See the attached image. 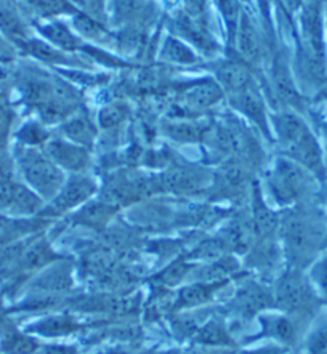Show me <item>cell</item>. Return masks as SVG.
<instances>
[{
    "mask_svg": "<svg viewBox=\"0 0 327 354\" xmlns=\"http://www.w3.org/2000/svg\"><path fill=\"white\" fill-rule=\"evenodd\" d=\"M273 122L286 156L316 178L324 180L326 169L319 143L300 114L290 109L279 111L273 115Z\"/></svg>",
    "mask_w": 327,
    "mask_h": 354,
    "instance_id": "1",
    "label": "cell"
},
{
    "mask_svg": "<svg viewBox=\"0 0 327 354\" xmlns=\"http://www.w3.org/2000/svg\"><path fill=\"white\" fill-rule=\"evenodd\" d=\"M15 162H17L24 181L29 188L45 201H52L63 188L64 174L62 167H58L48 158L47 153L39 148L19 145L15 148Z\"/></svg>",
    "mask_w": 327,
    "mask_h": 354,
    "instance_id": "2",
    "label": "cell"
},
{
    "mask_svg": "<svg viewBox=\"0 0 327 354\" xmlns=\"http://www.w3.org/2000/svg\"><path fill=\"white\" fill-rule=\"evenodd\" d=\"M279 232L286 252L294 265H301L313 257L321 239V225L316 215L305 207H295L279 220Z\"/></svg>",
    "mask_w": 327,
    "mask_h": 354,
    "instance_id": "3",
    "label": "cell"
},
{
    "mask_svg": "<svg viewBox=\"0 0 327 354\" xmlns=\"http://www.w3.org/2000/svg\"><path fill=\"white\" fill-rule=\"evenodd\" d=\"M310 171L297 164L288 156L278 158L268 175V188L281 205H290L299 202L306 194L310 186Z\"/></svg>",
    "mask_w": 327,
    "mask_h": 354,
    "instance_id": "4",
    "label": "cell"
},
{
    "mask_svg": "<svg viewBox=\"0 0 327 354\" xmlns=\"http://www.w3.org/2000/svg\"><path fill=\"white\" fill-rule=\"evenodd\" d=\"M98 191L97 181L84 174H74L71 178L64 181L63 188L59 193L45 205L37 216L45 220L57 218L68 212L74 210L75 207L82 205L84 202L90 201L95 193Z\"/></svg>",
    "mask_w": 327,
    "mask_h": 354,
    "instance_id": "5",
    "label": "cell"
},
{
    "mask_svg": "<svg viewBox=\"0 0 327 354\" xmlns=\"http://www.w3.org/2000/svg\"><path fill=\"white\" fill-rule=\"evenodd\" d=\"M274 303L278 308L292 316L305 315L315 306V297L308 284L299 271L292 270L284 272L278 281L274 293Z\"/></svg>",
    "mask_w": 327,
    "mask_h": 354,
    "instance_id": "6",
    "label": "cell"
},
{
    "mask_svg": "<svg viewBox=\"0 0 327 354\" xmlns=\"http://www.w3.org/2000/svg\"><path fill=\"white\" fill-rule=\"evenodd\" d=\"M271 84H273V93L284 108L295 113L305 109V98L301 97L292 77L288 55L279 48L274 50L273 63H271Z\"/></svg>",
    "mask_w": 327,
    "mask_h": 354,
    "instance_id": "7",
    "label": "cell"
},
{
    "mask_svg": "<svg viewBox=\"0 0 327 354\" xmlns=\"http://www.w3.org/2000/svg\"><path fill=\"white\" fill-rule=\"evenodd\" d=\"M233 42H236V55L241 59H244L245 63L252 66V68L263 62L266 52L265 39L261 37V34L254 24L249 12H245V10L241 12V18L238 28H236Z\"/></svg>",
    "mask_w": 327,
    "mask_h": 354,
    "instance_id": "8",
    "label": "cell"
},
{
    "mask_svg": "<svg viewBox=\"0 0 327 354\" xmlns=\"http://www.w3.org/2000/svg\"><path fill=\"white\" fill-rule=\"evenodd\" d=\"M228 98L231 106L236 111H239L241 114H244L245 118L252 120L256 127L271 140L268 119H266L265 98L255 80H252L249 85H245L244 88L238 90V92L228 95Z\"/></svg>",
    "mask_w": 327,
    "mask_h": 354,
    "instance_id": "9",
    "label": "cell"
},
{
    "mask_svg": "<svg viewBox=\"0 0 327 354\" xmlns=\"http://www.w3.org/2000/svg\"><path fill=\"white\" fill-rule=\"evenodd\" d=\"M45 153L63 170L82 174L85 169H88V149L69 140H48L45 145Z\"/></svg>",
    "mask_w": 327,
    "mask_h": 354,
    "instance_id": "10",
    "label": "cell"
},
{
    "mask_svg": "<svg viewBox=\"0 0 327 354\" xmlns=\"http://www.w3.org/2000/svg\"><path fill=\"white\" fill-rule=\"evenodd\" d=\"M0 34L8 40L13 47H21L31 39L29 26L24 19L23 10L18 0H0Z\"/></svg>",
    "mask_w": 327,
    "mask_h": 354,
    "instance_id": "11",
    "label": "cell"
},
{
    "mask_svg": "<svg viewBox=\"0 0 327 354\" xmlns=\"http://www.w3.org/2000/svg\"><path fill=\"white\" fill-rule=\"evenodd\" d=\"M40 348L37 338L17 327L7 317V311H0V353L2 354H34Z\"/></svg>",
    "mask_w": 327,
    "mask_h": 354,
    "instance_id": "12",
    "label": "cell"
},
{
    "mask_svg": "<svg viewBox=\"0 0 327 354\" xmlns=\"http://www.w3.org/2000/svg\"><path fill=\"white\" fill-rule=\"evenodd\" d=\"M215 75H217L218 85L223 88L225 95L238 92L255 80L252 66L241 59L238 55L220 63L215 69Z\"/></svg>",
    "mask_w": 327,
    "mask_h": 354,
    "instance_id": "13",
    "label": "cell"
},
{
    "mask_svg": "<svg viewBox=\"0 0 327 354\" xmlns=\"http://www.w3.org/2000/svg\"><path fill=\"white\" fill-rule=\"evenodd\" d=\"M153 8L149 0H113V21L118 26L144 29L153 19Z\"/></svg>",
    "mask_w": 327,
    "mask_h": 354,
    "instance_id": "14",
    "label": "cell"
},
{
    "mask_svg": "<svg viewBox=\"0 0 327 354\" xmlns=\"http://www.w3.org/2000/svg\"><path fill=\"white\" fill-rule=\"evenodd\" d=\"M274 305L276 303L273 293H270L265 287L256 284V282L245 284L234 298L236 311H238L239 316L245 317V319H250V317L268 310V308H273Z\"/></svg>",
    "mask_w": 327,
    "mask_h": 354,
    "instance_id": "15",
    "label": "cell"
},
{
    "mask_svg": "<svg viewBox=\"0 0 327 354\" xmlns=\"http://www.w3.org/2000/svg\"><path fill=\"white\" fill-rule=\"evenodd\" d=\"M48 223L50 220L40 218V216L19 218V216L0 215V250L13 244V242L23 239V237L36 234Z\"/></svg>",
    "mask_w": 327,
    "mask_h": 354,
    "instance_id": "16",
    "label": "cell"
},
{
    "mask_svg": "<svg viewBox=\"0 0 327 354\" xmlns=\"http://www.w3.org/2000/svg\"><path fill=\"white\" fill-rule=\"evenodd\" d=\"M230 279L220 281H207V282H196L193 286L185 287L178 292L177 300H175V310H182V308H196L205 305L215 297L220 289L228 284Z\"/></svg>",
    "mask_w": 327,
    "mask_h": 354,
    "instance_id": "17",
    "label": "cell"
},
{
    "mask_svg": "<svg viewBox=\"0 0 327 354\" xmlns=\"http://www.w3.org/2000/svg\"><path fill=\"white\" fill-rule=\"evenodd\" d=\"M225 97L223 88L220 87L218 82L212 80H200L189 85L183 92V101L188 108L194 109H207L210 106L217 104L218 101Z\"/></svg>",
    "mask_w": 327,
    "mask_h": 354,
    "instance_id": "18",
    "label": "cell"
},
{
    "mask_svg": "<svg viewBox=\"0 0 327 354\" xmlns=\"http://www.w3.org/2000/svg\"><path fill=\"white\" fill-rule=\"evenodd\" d=\"M193 342L199 346L209 348H234L236 343L223 319H210L203 324L193 337Z\"/></svg>",
    "mask_w": 327,
    "mask_h": 354,
    "instance_id": "19",
    "label": "cell"
},
{
    "mask_svg": "<svg viewBox=\"0 0 327 354\" xmlns=\"http://www.w3.org/2000/svg\"><path fill=\"white\" fill-rule=\"evenodd\" d=\"M64 136L73 143L90 148L95 143L98 130L87 114H73L62 125Z\"/></svg>",
    "mask_w": 327,
    "mask_h": 354,
    "instance_id": "20",
    "label": "cell"
},
{
    "mask_svg": "<svg viewBox=\"0 0 327 354\" xmlns=\"http://www.w3.org/2000/svg\"><path fill=\"white\" fill-rule=\"evenodd\" d=\"M82 328V324L75 321L71 316H48L45 319L31 324L26 327V332L37 333L42 337H66L69 333L79 332Z\"/></svg>",
    "mask_w": 327,
    "mask_h": 354,
    "instance_id": "21",
    "label": "cell"
},
{
    "mask_svg": "<svg viewBox=\"0 0 327 354\" xmlns=\"http://www.w3.org/2000/svg\"><path fill=\"white\" fill-rule=\"evenodd\" d=\"M115 210H118V207L111 204V202H90L79 214L73 215V221L75 225L102 230L113 218Z\"/></svg>",
    "mask_w": 327,
    "mask_h": 354,
    "instance_id": "22",
    "label": "cell"
},
{
    "mask_svg": "<svg viewBox=\"0 0 327 354\" xmlns=\"http://www.w3.org/2000/svg\"><path fill=\"white\" fill-rule=\"evenodd\" d=\"M39 31L42 32L50 42L62 48L63 52H74V50H79L80 47L79 37L64 23L50 21L47 24H44V26H39Z\"/></svg>",
    "mask_w": 327,
    "mask_h": 354,
    "instance_id": "23",
    "label": "cell"
},
{
    "mask_svg": "<svg viewBox=\"0 0 327 354\" xmlns=\"http://www.w3.org/2000/svg\"><path fill=\"white\" fill-rule=\"evenodd\" d=\"M261 324H263V332L268 337H273L276 340L283 343L294 342L295 337V326L289 317L286 316H261Z\"/></svg>",
    "mask_w": 327,
    "mask_h": 354,
    "instance_id": "24",
    "label": "cell"
},
{
    "mask_svg": "<svg viewBox=\"0 0 327 354\" xmlns=\"http://www.w3.org/2000/svg\"><path fill=\"white\" fill-rule=\"evenodd\" d=\"M162 58L174 64H194L198 62V55L191 50L182 40L169 35L162 47Z\"/></svg>",
    "mask_w": 327,
    "mask_h": 354,
    "instance_id": "25",
    "label": "cell"
},
{
    "mask_svg": "<svg viewBox=\"0 0 327 354\" xmlns=\"http://www.w3.org/2000/svg\"><path fill=\"white\" fill-rule=\"evenodd\" d=\"M74 28L77 29L79 34L92 40H102V42H104L109 37V32L104 28V24L98 18H95L93 15L82 12V10H77L74 13Z\"/></svg>",
    "mask_w": 327,
    "mask_h": 354,
    "instance_id": "26",
    "label": "cell"
},
{
    "mask_svg": "<svg viewBox=\"0 0 327 354\" xmlns=\"http://www.w3.org/2000/svg\"><path fill=\"white\" fill-rule=\"evenodd\" d=\"M17 138L19 145L31 146V148H37L40 145H47L48 133L44 130V127L37 122H29L23 125L17 133Z\"/></svg>",
    "mask_w": 327,
    "mask_h": 354,
    "instance_id": "27",
    "label": "cell"
},
{
    "mask_svg": "<svg viewBox=\"0 0 327 354\" xmlns=\"http://www.w3.org/2000/svg\"><path fill=\"white\" fill-rule=\"evenodd\" d=\"M217 5L221 15H223L226 26H228L230 40H234L236 28H238L241 12H243V10H241L239 0H217Z\"/></svg>",
    "mask_w": 327,
    "mask_h": 354,
    "instance_id": "28",
    "label": "cell"
},
{
    "mask_svg": "<svg viewBox=\"0 0 327 354\" xmlns=\"http://www.w3.org/2000/svg\"><path fill=\"white\" fill-rule=\"evenodd\" d=\"M127 118V108L124 104H109L98 114V122L102 129H114L119 127Z\"/></svg>",
    "mask_w": 327,
    "mask_h": 354,
    "instance_id": "29",
    "label": "cell"
},
{
    "mask_svg": "<svg viewBox=\"0 0 327 354\" xmlns=\"http://www.w3.org/2000/svg\"><path fill=\"white\" fill-rule=\"evenodd\" d=\"M165 131L169 136L183 141H194L199 136V131L196 129V125L183 124V122H175L165 125Z\"/></svg>",
    "mask_w": 327,
    "mask_h": 354,
    "instance_id": "30",
    "label": "cell"
},
{
    "mask_svg": "<svg viewBox=\"0 0 327 354\" xmlns=\"http://www.w3.org/2000/svg\"><path fill=\"white\" fill-rule=\"evenodd\" d=\"M189 270L191 268L188 265H185V263L180 260L175 263V265L169 266L167 270H165V272L160 274V282H162V284H167V286L178 284V282L182 281L186 274H188Z\"/></svg>",
    "mask_w": 327,
    "mask_h": 354,
    "instance_id": "31",
    "label": "cell"
},
{
    "mask_svg": "<svg viewBox=\"0 0 327 354\" xmlns=\"http://www.w3.org/2000/svg\"><path fill=\"white\" fill-rule=\"evenodd\" d=\"M34 354H77V350L73 346L52 345V346H40Z\"/></svg>",
    "mask_w": 327,
    "mask_h": 354,
    "instance_id": "32",
    "label": "cell"
},
{
    "mask_svg": "<svg viewBox=\"0 0 327 354\" xmlns=\"http://www.w3.org/2000/svg\"><path fill=\"white\" fill-rule=\"evenodd\" d=\"M284 348L281 346H263V348H255V350H241L228 354H284Z\"/></svg>",
    "mask_w": 327,
    "mask_h": 354,
    "instance_id": "33",
    "label": "cell"
},
{
    "mask_svg": "<svg viewBox=\"0 0 327 354\" xmlns=\"http://www.w3.org/2000/svg\"><path fill=\"white\" fill-rule=\"evenodd\" d=\"M13 58V45L0 34V59H12Z\"/></svg>",
    "mask_w": 327,
    "mask_h": 354,
    "instance_id": "34",
    "label": "cell"
},
{
    "mask_svg": "<svg viewBox=\"0 0 327 354\" xmlns=\"http://www.w3.org/2000/svg\"><path fill=\"white\" fill-rule=\"evenodd\" d=\"M303 2H305V0H283L286 12H289L292 15L300 12L301 7H303Z\"/></svg>",
    "mask_w": 327,
    "mask_h": 354,
    "instance_id": "35",
    "label": "cell"
},
{
    "mask_svg": "<svg viewBox=\"0 0 327 354\" xmlns=\"http://www.w3.org/2000/svg\"><path fill=\"white\" fill-rule=\"evenodd\" d=\"M230 351H223L217 348V350H212V348L209 346H200V348H194V350L188 351L186 354H228Z\"/></svg>",
    "mask_w": 327,
    "mask_h": 354,
    "instance_id": "36",
    "label": "cell"
},
{
    "mask_svg": "<svg viewBox=\"0 0 327 354\" xmlns=\"http://www.w3.org/2000/svg\"><path fill=\"white\" fill-rule=\"evenodd\" d=\"M143 354H178V351H148Z\"/></svg>",
    "mask_w": 327,
    "mask_h": 354,
    "instance_id": "37",
    "label": "cell"
},
{
    "mask_svg": "<svg viewBox=\"0 0 327 354\" xmlns=\"http://www.w3.org/2000/svg\"><path fill=\"white\" fill-rule=\"evenodd\" d=\"M303 3H316V5H324L326 0H305Z\"/></svg>",
    "mask_w": 327,
    "mask_h": 354,
    "instance_id": "38",
    "label": "cell"
},
{
    "mask_svg": "<svg viewBox=\"0 0 327 354\" xmlns=\"http://www.w3.org/2000/svg\"><path fill=\"white\" fill-rule=\"evenodd\" d=\"M324 8H326V10H327V0H326V5H324Z\"/></svg>",
    "mask_w": 327,
    "mask_h": 354,
    "instance_id": "39",
    "label": "cell"
},
{
    "mask_svg": "<svg viewBox=\"0 0 327 354\" xmlns=\"http://www.w3.org/2000/svg\"><path fill=\"white\" fill-rule=\"evenodd\" d=\"M0 354H2V353H0Z\"/></svg>",
    "mask_w": 327,
    "mask_h": 354,
    "instance_id": "40",
    "label": "cell"
}]
</instances>
